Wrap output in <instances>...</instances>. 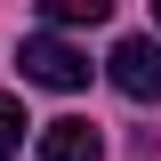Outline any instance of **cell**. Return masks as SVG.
Here are the masks:
<instances>
[{
  "instance_id": "1",
  "label": "cell",
  "mask_w": 161,
  "mask_h": 161,
  "mask_svg": "<svg viewBox=\"0 0 161 161\" xmlns=\"http://www.w3.org/2000/svg\"><path fill=\"white\" fill-rule=\"evenodd\" d=\"M16 64H24V80H32V89H64V97H73V89H89V57H80L64 32H32Z\"/></svg>"
},
{
  "instance_id": "4",
  "label": "cell",
  "mask_w": 161,
  "mask_h": 161,
  "mask_svg": "<svg viewBox=\"0 0 161 161\" xmlns=\"http://www.w3.org/2000/svg\"><path fill=\"white\" fill-rule=\"evenodd\" d=\"M113 16V0H48V32H64V24H105Z\"/></svg>"
},
{
  "instance_id": "5",
  "label": "cell",
  "mask_w": 161,
  "mask_h": 161,
  "mask_svg": "<svg viewBox=\"0 0 161 161\" xmlns=\"http://www.w3.org/2000/svg\"><path fill=\"white\" fill-rule=\"evenodd\" d=\"M24 129H32V121H24V105H16V97H0V161H16V153H24Z\"/></svg>"
},
{
  "instance_id": "3",
  "label": "cell",
  "mask_w": 161,
  "mask_h": 161,
  "mask_svg": "<svg viewBox=\"0 0 161 161\" xmlns=\"http://www.w3.org/2000/svg\"><path fill=\"white\" fill-rule=\"evenodd\" d=\"M40 161H105L97 121H48L40 129Z\"/></svg>"
},
{
  "instance_id": "2",
  "label": "cell",
  "mask_w": 161,
  "mask_h": 161,
  "mask_svg": "<svg viewBox=\"0 0 161 161\" xmlns=\"http://www.w3.org/2000/svg\"><path fill=\"white\" fill-rule=\"evenodd\" d=\"M105 73H113V89H121V97L161 105V40H153V32H129V40H113Z\"/></svg>"
},
{
  "instance_id": "6",
  "label": "cell",
  "mask_w": 161,
  "mask_h": 161,
  "mask_svg": "<svg viewBox=\"0 0 161 161\" xmlns=\"http://www.w3.org/2000/svg\"><path fill=\"white\" fill-rule=\"evenodd\" d=\"M153 16H161V8H153Z\"/></svg>"
}]
</instances>
